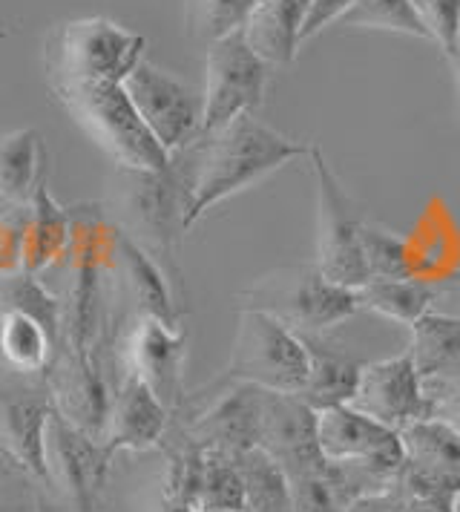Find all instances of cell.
I'll list each match as a JSON object with an SVG mask.
<instances>
[{"mask_svg": "<svg viewBox=\"0 0 460 512\" xmlns=\"http://www.w3.org/2000/svg\"><path fill=\"white\" fill-rule=\"evenodd\" d=\"M302 156H308V144L282 136L253 113H242L219 130L202 133L170 156L184 190V228L190 231L213 205Z\"/></svg>", "mask_w": 460, "mask_h": 512, "instance_id": "obj_1", "label": "cell"}, {"mask_svg": "<svg viewBox=\"0 0 460 512\" xmlns=\"http://www.w3.org/2000/svg\"><path fill=\"white\" fill-rule=\"evenodd\" d=\"M72 239L67 254V294L61 297V343L78 351H107L115 326L110 291L115 271V228L101 202L69 208Z\"/></svg>", "mask_w": 460, "mask_h": 512, "instance_id": "obj_2", "label": "cell"}, {"mask_svg": "<svg viewBox=\"0 0 460 512\" xmlns=\"http://www.w3.org/2000/svg\"><path fill=\"white\" fill-rule=\"evenodd\" d=\"M107 219L121 236L136 242L173 282L184 300V280L179 268V245L184 228V190L173 164L167 170H141L115 164L107 179V196L101 202Z\"/></svg>", "mask_w": 460, "mask_h": 512, "instance_id": "obj_3", "label": "cell"}, {"mask_svg": "<svg viewBox=\"0 0 460 512\" xmlns=\"http://www.w3.org/2000/svg\"><path fill=\"white\" fill-rule=\"evenodd\" d=\"M144 58V38L107 18L52 26L44 41V72L52 95L84 84H121Z\"/></svg>", "mask_w": 460, "mask_h": 512, "instance_id": "obj_4", "label": "cell"}, {"mask_svg": "<svg viewBox=\"0 0 460 512\" xmlns=\"http://www.w3.org/2000/svg\"><path fill=\"white\" fill-rule=\"evenodd\" d=\"M239 308H253L279 320L294 334L334 331L360 314L354 288L331 282L317 262L282 265L248 285L239 294Z\"/></svg>", "mask_w": 460, "mask_h": 512, "instance_id": "obj_5", "label": "cell"}, {"mask_svg": "<svg viewBox=\"0 0 460 512\" xmlns=\"http://www.w3.org/2000/svg\"><path fill=\"white\" fill-rule=\"evenodd\" d=\"M317 443L322 458L340 466L354 498L386 492L400 484V432L351 409L348 403L317 412Z\"/></svg>", "mask_w": 460, "mask_h": 512, "instance_id": "obj_6", "label": "cell"}, {"mask_svg": "<svg viewBox=\"0 0 460 512\" xmlns=\"http://www.w3.org/2000/svg\"><path fill=\"white\" fill-rule=\"evenodd\" d=\"M55 98L115 164L141 170L170 167V153L153 139L121 84H84Z\"/></svg>", "mask_w": 460, "mask_h": 512, "instance_id": "obj_7", "label": "cell"}, {"mask_svg": "<svg viewBox=\"0 0 460 512\" xmlns=\"http://www.w3.org/2000/svg\"><path fill=\"white\" fill-rule=\"evenodd\" d=\"M308 162L317 179V268L337 285L360 288L368 282L366 259L360 236L366 228V213L348 193L331 164L325 162L317 144H308Z\"/></svg>", "mask_w": 460, "mask_h": 512, "instance_id": "obj_8", "label": "cell"}, {"mask_svg": "<svg viewBox=\"0 0 460 512\" xmlns=\"http://www.w3.org/2000/svg\"><path fill=\"white\" fill-rule=\"evenodd\" d=\"M173 418H179V432L196 446L239 458L242 452L259 446L262 389L253 383L233 380L225 372L202 392L184 395Z\"/></svg>", "mask_w": 460, "mask_h": 512, "instance_id": "obj_9", "label": "cell"}, {"mask_svg": "<svg viewBox=\"0 0 460 512\" xmlns=\"http://www.w3.org/2000/svg\"><path fill=\"white\" fill-rule=\"evenodd\" d=\"M228 374L265 392L299 395L308 380V351L299 334L279 320L253 308H239Z\"/></svg>", "mask_w": 460, "mask_h": 512, "instance_id": "obj_10", "label": "cell"}, {"mask_svg": "<svg viewBox=\"0 0 460 512\" xmlns=\"http://www.w3.org/2000/svg\"><path fill=\"white\" fill-rule=\"evenodd\" d=\"M136 113L153 133V139L173 156L190 141L202 136L205 121V98L193 93L182 78L170 75L150 61H138L127 78L121 81Z\"/></svg>", "mask_w": 460, "mask_h": 512, "instance_id": "obj_11", "label": "cell"}, {"mask_svg": "<svg viewBox=\"0 0 460 512\" xmlns=\"http://www.w3.org/2000/svg\"><path fill=\"white\" fill-rule=\"evenodd\" d=\"M205 72L202 133L219 130L230 118L256 113L262 107L271 67L248 47L242 29L230 32L207 47Z\"/></svg>", "mask_w": 460, "mask_h": 512, "instance_id": "obj_12", "label": "cell"}, {"mask_svg": "<svg viewBox=\"0 0 460 512\" xmlns=\"http://www.w3.org/2000/svg\"><path fill=\"white\" fill-rule=\"evenodd\" d=\"M44 464L46 489H55L69 512H95L113 461L107 458L104 443L72 426L55 406L46 420Z\"/></svg>", "mask_w": 460, "mask_h": 512, "instance_id": "obj_13", "label": "cell"}, {"mask_svg": "<svg viewBox=\"0 0 460 512\" xmlns=\"http://www.w3.org/2000/svg\"><path fill=\"white\" fill-rule=\"evenodd\" d=\"M44 380L55 412L95 441H104L115 395L104 369V351H78L58 343Z\"/></svg>", "mask_w": 460, "mask_h": 512, "instance_id": "obj_14", "label": "cell"}, {"mask_svg": "<svg viewBox=\"0 0 460 512\" xmlns=\"http://www.w3.org/2000/svg\"><path fill=\"white\" fill-rule=\"evenodd\" d=\"M49 412L52 400L44 374L0 383V449L23 478L41 489H46L44 435Z\"/></svg>", "mask_w": 460, "mask_h": 512, "instance_id": "obj_15", "label": "cell"}, {"mask_svg": "<svg viewBox=\"0 0 460 512\" xmlns=\"http://www.w3.org/2000/svg\"><path fill=\"white\" fill-rule=\"evenodd\" d=\"M400 487L420 498L452 504L460 492V432L423 418L400 429Z\"/></svg>", "mask_w": 460, "mask_h": 512, "instance_id": "obj_16", "label": "cell"}, {"mask_svg": "<svg viewBox=\"0 0 460 512\" xmlns=\"http://www.w3.org/2000/svg\"><path fill=\"white\" fill-rule=\"evenodd\" d=\"M348 406L389 426L394 432L406 429L414 420L426 418L429 403H426L423 380L414 369L409 349L386 360L363 363L357 389L348 400Z\"/></svg>", "mask_w": 460, "mask_h": 512, "instance_id": "obj_17", "label": "cell"}, {"mask_svg": "<svg viewBox=\"0 0 460 512\" xmlns=\"http://www.w3.org/2000/svg\"><path fill=\"white\" fill-rule=\"evenodd\" d=\"M127 369L136 372L170 415L184 400V363H187V328L167 326L153 317H138L130 328L127 349H124Z\"/></svg>", "mask_w": 460, "mask_h": 512, "instance_id": "obj_18", "label": "cell"}, {"mask_svg": "<svg viewBox=\"0 0 460 512\" xmlns=\"http://www.w3.org/2000/svg\"><path fill=\"white\" fill-rule=\"evenodd\" d=\"M259 449H265L285 469V475L322 464L325 458L317 443V412L299 395L262 389Z\"/></svg>", "mask_w": 460, "mask_h": 512, "instance_id": "obj_19", "label": "cell"}, {"mask_svg": "<svg viewBox=\"0 0 460 512\" xmlns=\"http://www.w3.org/2000/svg\"><path fill=\"white\" fill-rule=\"evenodd\" d=\"M170 409L153 395V389L136 372H124L118 380L104 429V452L113 461L118 452H144L164 441L170 429Z\"/></svg>", "mask_w": 460, "mask_h": 512, "instance_id": "obj_20", "label": "cell"}, {"mask_svg": "<svg viewBox=\"0 0 460 512\" xmlns=\"http://www.w3.org/2000/svg\"><path fill=\"white\" fill-rule=\"evenodd\" d=\"M115 271L124 291L136 303L138 317H153L167 326H182L184 300L153 256L115 231Z\"/></svg>", "mask_w": 460, "mask_h": 512, "instance_id": "obj_21", "label": "cell"}, {"mask_svg": "<svg viewBox=\"0 0 460 512\" xmlns=\"http://www.w3.org/2000/svg\"><path fill=\"white\" fill-rule=\"evenodd\" d=\"M302 346L308 351V380L302 386L299 397L314 409H328V406H343L351 400L360 369H363V357H357L354 351L337 343L331 337V331L322 334H299Z\"/></svg>", "mask_w": 460, "mask_h": 512, "instance_id": "obj_22", "label": "cell"}, {"mask_svg": "<svg viewBox=\"0 0 460 512\" xmlns=\"http://www.w3.org/2000/svg\"><path fill=\"white\" fill-rule=\"evenodd\" d=\"M308 0H256L253 12L242 26L248 47L268 67L294 64L299 49V32L305 21Z\"/></svg>", "mask_w": 460, "mask_h": 512, "instance_id": "obj_23", "label": "cell"}, {"mask_svg": "<svg viewBox=\"0 0 460 512\" xmlns=\"http://www.w3.org/2000/svg\"><path fill=\"white\" fill-rule=\"evenodd\" d=\"M49 182V147L35 127L0 136V196L9 205H29Z\"/></svg>", "mask_w": 460, "mask_h": 512, "instance_id": "obj_24", "label": "cell"}, {"mask_svg": "<svg viewBox=\"0 0 460 512\" xmlns=\"http://www.w3.org/2000/svg\"><path fill=\"white\" fill-rule=\"evenodd\" d=\"M26 233H23L21 268L29 274H41L49 265L61 262L72 239V216L69 208L58 205L49 193V182L38 187L32 202L26 205Z\"/></svg>", "mask_w": 460, "mask_h": 512, "instance_id": "obj_25", "label": "cell"}, {"mask_svg": "<svg viewBox=\"0 0 460 512\" xmlns=\"http://www.w3.org/2000/svg\"><path fill=\"white\" fill-rule=\"evenodd\" d=\"M61 331L46 326L26 311H0V360L6 369L23 377H41L49 369Z\"/></svg>", "mask_w": 460, "mask_h": 512, "instance_id": "obj_26", "label": "cell"}, {"mask_svg": "<svg viewBox=\"0 0 460 512\" xmlns=\"http://www.w3.org/2000/svg\"><path fill=\"white\" fill-rule=\"evenodd\" d=\"M409 331V354L423 386L460 380V320L426 311Z\"/></svg>", "mask_w": 460, "mask_h": 512, "instance_id": "obj_27", "label": "cell"}, {"mask_svg": "<svg viewBox=\"0 0 460 512\" xmlns=\"http://www.w3.org/2000/svg\"><path fill=\"white\" fill-rule=\"evenodd\" d=\"M360 311H371L397 326L412 328L432 308V280H368L357 288Z\"/></svg>", "mask_w": 460, "mask_h": 512, "instance_id": "obj_28", "label": "cell"}, {"mask_svg": "<svg viewBox=\"0 0 460 512\" xmlns=\"http://www.w3.org/2000/svg\"><path fill=\"white\" fill-rule=\"evenodd\" d=\"M242 484H245V510L248 512H294L291 510V487L285 469L274 458L253 446L236 458Z\"/></svg>", "mask_w": 460, "mask_h": 512, "instance_id": "obj_29", "label": "cell"}, {"mask_svg": "<svg viewBox=\"0 0 460 512\" xmlns=\"http://www.w3.org/2000/svg\"><path fill=\"white\" fill-rule=\"evenodd\" d=\"M288 487L294 512H345L351 501H357L340 466L328 461L288 475Z\"/></svg>", "mask_w": 460, "mask_h": 512, "instance_id": "obj_30", "label": "cell"}, {"mask_svg": "<svg viewBox=\"0 0 460 512\" xmlns=\"http://www.w3.org/2000/svg\"><path fill=\"white\" fill-rule=\"evenodd\" d=\"M193 510L245 512V484H242L236 458H230L225 452H216V449H205L202 481H199Z\"/></svg>", "mask_w": 460, "mask_h": 512, "instance_id": "obj_31", "label": "cell"}, {"mask_svg": "<svg viewBox=\"0 0 460 512\" xmlns=\"http://www.w3.org/2000/svg\"><path fill=\"white\" fill-rule=\"evenodd\" d=\"M256 0H184V26L193 44L210 47L213 41L242 29Z\"/></svg>", "mask_w": 460, "mask_h": 512, "instance_id": "obj_32", "label": "cell"}, {"mask_svg": "<svg viewBox=\"0 0 460 512\" xmlns=\"http://www.w3.org/2000/svg\"><path fill=\"white\" fill-rule=\"evenodd\" d=\"M337 26H348V29H386V32L426 38V29L417 21L409 0H354L340 15Z\"/></svg>", "mask_w": 460, "mask_h": 512, "instance_id": "obj_33", "label": "cell"}, {"mask_svg": "<svg viewBox=\"0 0 460 512\" xmlns=\"http://www.w3.org/2000/svg\"><path fill=\"white\" fill-rule=\"evenodd\" d=\"M363 259H366L368 280H403V277H414L412 259H409V248L406 239L397 233L386 231L374 222H366L363 236Z\"/></svg>", "mask_w": 460, "mask_h": 512, "instance_id": "obj_34", "label": "cell"}, {"mask_svg": "<svg viewBox=\"0 0 460 512\" xmlns=\"http://www.w3.org/2000/svg\"><path fill=\"white\" fill-rule=\"evenodd\" d=\"M426 38L449 58L460 47V0H409Z\"/></svg>", "mask_w": 460, "mask_h": 512, "instance_id": "obj_35", "label": "cell"}, {"mask_svg": "<svg viewBox=\"0 0 460 512\" xmlns=\"http://www.w3.org/2000/svg\"><path fill=\"white\" fill-rule=\"evenodd\" d=\"M26 205H9L0 210V277L21 268L23 233H26Z\"/></svg>", "mask_w": 460, "mask_h": 512, "instance_id": "obj_36", "label": "cell"}, {"mask_svg": "<svg viewBox=\"0 0 460 512\" xmlns=\"http://www.w3.org/2000/svg\"><path fill=\"white\" fill-rule=\"evenodd\" d=\"M423 392H426V403H429L426 418L440 420L460 432V380L432 383V386H423Z\"/></svg>", "mask_w": 460, "mask_h": 512, "instance_id": "obj_37", "label": "cell"}, {"mask_svg": "<svg viewBox=\"0 0 460 512\" xmlns=\"http://www.w3.org/2000/svg\"><path fill=\"white\" fill-rule=\"evenodd\" d=\"M351 3H354V0H308L299 41H308V38H314V35L322 32L328 24H337L340 15H343Z\"/></svg>", "mask_w": 460, "mask_h": 512, "instance_id": "obj_38", "label": "cell"}, {"mask_svg": "<svg viewBox=\"0 0 460 512\" xmlns=\"http://www.w3.org/2000/svg\"><path fill=\"white\" fill-rule=\"evenodd\" d=\"M429 311L460 320V271L432 280V308Z\"/></svg>", "mask_w": 460, "mask_h": 512, "instance_id": "obj_39", "label": "cell"}, {"mask_svg": "<svg viewBox=\"0 0 460 512\" xmlns=\"http://www.w3.org/2000/svg\"><path fill=\"white\" fill-rule=\"evenodd\" d=\"M406 512H452V504H440V501H432V498H420V495H412L406 492Z\"/></svg>", "mask_w": 460, "mask_h": 512, "instance_id": "obj_40", "label": "cell"}, {"mask_svg": "<svg viewBox=\"0 0 460 512\" xmlns=\"http://www.w3.org/2000/svg\"><path fill=\"white\" fill-rule=\"evenodd\" d=\"M449 70L455 78V90H458V124H460V47L449 55Z\"/></svg>", "mask_w": 460, "mask_h": 512, "instance_id": "obj_41", "label": "cell"}, {"mask_svg": "<svg viewBox=\"0 0 460 512\" xmlns=\"http://www.w3.org/2000/svg\"><path fill=\"white\" fill-rule=\"evenodd\" d=\"M9 478H23V475L15 469V464L6 458V452L0 449V481H9Z\"/></svg>", "mask_w": 460, "mask_h": 512, "instance_id": "obj_42", "label": "cell"}, {"mask_svg": "<svg viewBox=\"0 0 460 512\" xmlns=\"http://www.w3.org/2000/svg\"><path fill=\"white\" fill-rule=\"evenodd\" d=\"M6 38H9V29H6V24H3V21H0V44H3V41H6Z\"/></svg>", "mask_w": 460, "mask_h": 512, "instance_id": "obj_43", "label": "cell"}, {"mask_svg": "<svg viewBox=\"0 0 460 512\" xmlns=\"http://www.w3.org/2000/svg\"><path fill=\"white\" fill-rule=\"evenodd\" d=\"M452 512H460V492L455 495V501H452Z\"/></svg>", "mask_w": 460, "mask_h": 512, "instance_id": "obj_44", "label": "cell"}, {"mask_svg": "<svg viewBox=\"0 0 460 512\" xmlns=\"http://www.w3.org/2000/svg\"><path fill=\"white\" fill-rule=\"evenodd\" d=\"M38 512H46V510H44V501H41V510H38Z\"/></svg>", "mask_w": 460, "mask_h": 512, "instance_id": "obj_45", "label": "cell"}, {"mask_svg": "<svg viewBox=\"0 0 460 512\" xmlns=\"http://www.w3.org/2000/svg\"><path fill=\"white\" fill-rule=\"evenodd\" d=\"M245 512H248V510H245Z\"/></svg>", "mask_w": 460, "mask_h": 512, "instance_id": "obj_46", "label": "cell"}]
</instances>
